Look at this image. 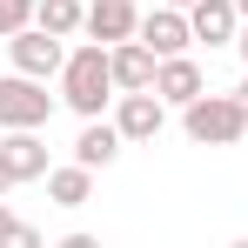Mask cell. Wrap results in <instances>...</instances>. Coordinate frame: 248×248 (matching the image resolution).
<instances>
[{
    "instance_id": "obj_17",
    "label": "cell",
    "mask_w": 248,
    "mask_h": 248,
    "mask_svg": "<svg viewBox=\"0 0 248 248\" xmlns=\"http://www.w3.org/2000/svg\"><path fill=\"white\" fill-rule=\"evenodd\" d=\"M54 248H101V235H81V228H74V235H61Z\"/></svg>"
},
{
    "instance_id": "obj_13",
    "label": "cell",
    "mask_w": 248,
    "mask_h": 248,
    "mask_svg": "<svg viewBox=\"0 0 248 248\" xmlns=\"http://www.w3.org/2000/svg\"><path fill=\"white\" fill-rule=\"evenodd\" d=\"M34 27H47L54 41H74L87 27V7L81 0H34Z\"/></svg>"
},
{
    "instance_id": "obj_8",
    "label": "cell",
    "mask_w": 248,
    "mask_h": 248,
    "mask_svg": "<svg viewBox=\"0 0 248 248\" xmlns=\"http://www.w3.org/2000/svg\"><path fill=\"white\" fill-rule=\"evenodd\" d=\"M0 161H7V174L14 181H47V141L41 127H14V134H0Z\"/></svg>"
},
{
    "instance_id": "obj_7",
    "label": "cell",
    "mask_w": 248,
    "mask_h": 248,
    "mask_svg": "<svg viewBox=\"0 0 248 248\" xmlns=\"http://www.w3.org/2000/svg\"><path fill=\"white\" fill-rule=\"evenodd\" d=\"M87 41H101V47H121L141 34V7L134 0H87V27H81Z\"/></svg>"
},
{
    "instance_id": "obj_2",
    "label": "cell",
    "mask_w": 248,
    "mask_h": 248,
    "mask_svg": "<svg viewBox=\"0 0 248 248\" xmlns=\"http://www.w3.org/2000/svg\"><path fill=\"white\" fill-rule=\"evenodd\" d=\"M181 134H188L195 148H235L248 134V108L235 94H202V101L181 108Z\"/></svg>"
},
{
    "instance_id": "obj_10",
    "label": "cell",
    "mask_w": 248,
    "mask_h": 248,
    "mask_svg": "<svg viewBox=\"0 0 248 248\" xmlns=\"http://www.w3.org/2000/svg\"><path fill=\"white\" fill-rule=\"evenodd\" d=\"M155 94H161L168 108H188V101H202L208 81H202V67H195V54H174V61H161L155 67Z\"/></svg>"
},
{
    "instance_id": "obj_5",
    "label": "cell",
    "mask_w": 248,
    "mask_h": 248,
    "mask_svg": "<svg viewBox=\"0 0 248 248\" xmlns=\"http://www.w3.org/2000/svg\"><path fill=\"white\" fill-rule=\"evenodd\" d=\"M141 47H155V61H174V54H188L195 47V27H188V7H148L141 14V34H134Z\"/></svg>"
},
{
    "instance_id": "obj_18",
    "label": "cell",
    "mask_w": 248,
    "mask_h": 248,
    "mask_svg": "<svg viewBox=\"0 0 248 248\" xmlns=\"http://www.w3.org/2000/svg\"><path fill=\"white\" fill-rule=\"evenodd\" d=\"M235 54H242V61H248V20H242V34H235Z\"/></svg>"
},
{
    "instance_id": "obj_19",
    "label": "cell",
    "mask_w": 248,
    "mask_h": 248,
    "mask_svg": "<svg viewBox=\"0 0 248 248\" xmlns=\"http://www.w3.org/2000/svg\"><path fill=\"white\" fill-rule=\"evenodd\" d=\"M7 228H14V215H7V202H0V235H7Z\"/></svg>"
},
{
    "instance_id": "obj_9",
    "label": "cell",
    "mask_w": 248,
    "mask_h": 248,
    "mask_svg": "<svg viewBox=\"0 0 248 248\" xmlns=\"http://www.w3.org/2000/svg\"><path fill=\"white\" fill-rule=\"evenodd\" d=\"M188 27H195V41H208V47H235L242 7H235V0H195V7H188Z\"/></svg>"
},
{
    "instance_id": "obj_22",
    "label": "cell",
    "mask_w": 248,
    "mask_h": 248,
    "mask_svg": "<svg viewBox=\"0 0 248 248\" xmlns=\"http://www.w3.org/2000/svg\"><path fill=\"white\" fill-rule=\"evenodd\" d=\"M161 7H195V0H161Z\"/></svg>"
},
{
    "instance_id": "obj_24",
    "label": "cell",
    "mask_w": 248,
    "mask_h": 248,
    "mask_svg": "<svg viewBox=\"0 0 248 248\" xmlns=\"http://www.w3.org/2000/svg\"><path fill=\"white\" fill-rule=\"evenodd\" d=\"M228 248H248V235H242V242H228Z\"/></svg>"
},
{
    "instance_id": "obj_4",
    "label": "cell",
    "mask_w": 248,
    "mask_h": 248,
    "mask_svg": "<svg viewBox=\"0 0 248 248\" xmlns=\"http://www.w3.org/2000/svg\"><path fill=\"white\" fill-rule=\"evenodd\" d=\"M7 61H14V74L61 81V67H67V41H54L47 27H20V34L7 41Z\"/></svg>"
},
{
    "instance_id": "obj_11",
    "label": "cell",
    "mask_w": 248,
    "mask_h": 248,
    "mask_svg": "<svg viewBox=\"0 0 248 248\" xmlns=\"http://www.w3.org/2000/svg\"><path fill=\"white\" fill-rule=\"evenodd\" d=\"M108 61H114V87L121 94H141V87H155V47H141V41H121V47H108Z\"/></svg>"
},
{
    "instance_id": "obj_1",
    "label": "cell",
    "mask_w": 248,
    "mask_h": 248,
    "mask_svg": "<svg viewBox=\"0 0 248 248\" xmlns=\"http://www.w3.org/2000/svg\"><path fill=\"white\" fill-rule=\"evenodd\" d=\"M114 61H108V47L101 41H81L67 47V67H61V101L81 114V121H101L108 108H114Z\"/></svg>"
},
{
    "instance_id": "obj_12",
    "label": "cell",
    "mask_w": 248,
    "mask_h": 248,
    "mask_svg": "<svg viewBox=\"0 0 248 248\" xmlns=\"http://www.w3.org/2000/svg\"><path fill=\"white\" fill-rule=\"evenodd\" d=\"M121 155V127L114 121H81V134H74V161L81 168H108Z\"/></svg>"
},
{
    "instance_id": "obj_16",
    "label": "cell",
    "mask_w": 248,
    "mask_h": 248,
    "mask_svg": "<svg viewBox=\"0 0 248 248\" xmlns=\"http://www.w3.org/2000/svg\"><path fill=\"white\" fill-rule=\"evenodd\" d=\"M0 248H47V235H41V228H27V221H14V228L0 235Z\"/></svg>"
},
{
    "instance_id": "obj_23",
    "label": "cell",
    "mask_w": 248,
    "mask_h": 248,
    "mask_svg": "<svg viewBox=\"0 0 248 248\" xmlns=\"http://www.w3.org/2000/svg\"><path fill=\"white\" fill-rule=\"evenodd\" d=\"M235 7H242V20H248V0H235Z\"/></svg>"
},
{
    "instance_id": "obj_21",
    "label": "cell",
    "mask_w": 248,
    "mask_h": 248,
    "mask_svg": "<svg viewBox=\"0 0 248 248\" xmlns=\"http://www.w3.org/2000/svg\"><path fill=\"white\" fill-rule=\"evenodd\" d=\"M235 101H242V108H248V74H242V87H235Z\"/></svg>"
},
{
    "instance_id": "obj_15",
    "label": "cell",
    "mask_w": 248,
    "mask_h": 248,
    "mask_svg": "<svg viewBox=\"0 0 248 248\" xmlns=\"http://www.w3.org/2000/svg\"><path fill=\"white\" fill-rule=\"evenodd\" d=\"M20 27H34V0H0V41H14Z\"/></svg>"
},
{
    "instance_id": "obj_3",
    "label": "cell",
    "mask_w": 248,
    "mask_h": 248,
    "mask_svg": "<svg viewBox=\"0 0 248 248\" xmlns=\"http://www.w3.org/2000/svg\"><path fill=\"white\" fill-rule=\"evenodd\" d=\"M47 114H54L47 81H34V74H0V134H14V127H47Z\"/></svg>"
},
{
    "instance_id": "obj_20",
    "label": "cell",
    "mask_w": 248,
    "mask_h": 248,
    "mask_svg": "<svg viewBox=\"0 0 248 248\" xmlns=\"http://www.w3.org/2000/svg\"><path fill=\"white\" fill-rule=\"evenodd\" d=\"M7 188H14V174H7V161H0V195H7Z\"/></svg>"
},
{
    "instance_id": "obj_6",
    "label": "cell",
    "mask_w": 248,
    "mask_h": 248,
    "mask_svg": "<svg viewBox=\"0 0 248 248\" xmlns=\"http://www.w3.org/2000/svg\"><path fill=\"white\" fill-rule=\"evenodd\" d=\"M114 127H121V141H155L168 127V101L155 87H141V94H114Z\"/></svg>"
},
{
    "instance_id": "obj_14",
    "label": "cell",
    "mask_w": 248,
    "mask_h": 248,
    "mask_svg": "<svg viewBox=\"0 0 248 248\" xmlns=\"http://www.w3.org/2000/svg\"><path fill=\"white\" fill-rule=\"evenodd\" d=\"M47 195H54V208H81L87 195H94V168H81V161L47 168Z\"/></svg>"
}]
</instances>
